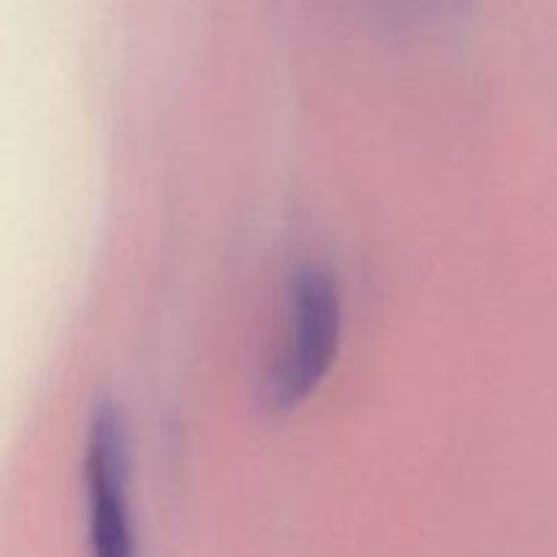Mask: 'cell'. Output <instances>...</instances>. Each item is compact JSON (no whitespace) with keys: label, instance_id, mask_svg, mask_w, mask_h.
Here are the masks:
<instances>
[{"label":"cell","instance_id":"1","mask_svg":"<svg viewBox=\"0 0 557 557\" xmlns=\"http://www.w3.org/2000/svg\"><path fill=\"white\" fill-rule=\"evenodd\" d=\"M343 294L335 272L305 264L288 281V324L283 348L261 381V403L272 413H292L330 375L341 351Z\"/></svg>","mask_w":557,"mask_h":557},{"label":"cell","instance_id":"2","mask_svg":"<svg viewBox=\"0 0 557 557\" xmlns=\"http://www.w3.org/2000/svg\"><path fill=\"white\" fill-rule=\"evenodd\" d=\"M128 430L112 403L92 408L85 438V500L90 557H136L128 498Z\"/></svg>","mask_w":557,"mask_h":557}]
</instances>
